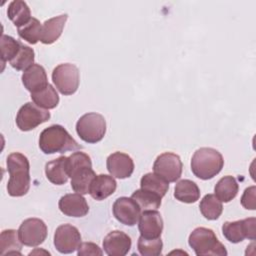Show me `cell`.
I'll return each mask as SVG.
<instances>
[{
    "label": "cell",
    "mask_w": 256,
    "mask_h": 256,
    "mask_svg": "<svg viewBox=\"0 0 256 256\" xmlns=\"http://www.w3.org/2000/svg\"><path fill=\"white\" fill-rule=\"evenodd\" d=\"M31 99L37 106L46 110L55 108L59 103L58 93L51 84L40 91L31 93Z\"/></svg>",
    "instance_id": "26"
},
{
    "label": "cell",
    "mask_w": 256,
    "mask_h": 256,
    "mask_svg": "<svg viewBox=\"0 0 256 256\" xmlns=\"http://www.w3.org/2000/svg\"><path fill=\"white\" fill-rule=\"evenodd\" d=\"M239 186L236 179L233 176L227 175L222 177L215 185V196L224 203L230 202L234 199L238 193Z\"/></svg>",
    "instance_id": "24"
},
{
    "label": "cell",
    "mask_w": 256,
    "mask_h": 256,
    "mask_svg": "<svg viewBox=\"0 0 256 256\" xmlns=\"http://www.w3.org/2000/svg\"><path fill=\"white\" fill-rule=\"evenodd\" d=\"M39 148L45 154H54L77 151L82 149V146L72 138L63 126L54 124L40 133Z\"/></svg>",
    "instance_id": "3"
},
{
    "label": "cell",
    "mask_w": 256,
    "mask_h": 256,
    "mask_svg": "<svg viewBox=\"0 0 256 256\" xmlns=\"http://www.w3.org/2000/svg\"><path fill=\"white\" fill-rule=\"evenodd\" d=\"M18 234L23 245L35 247L45 241L47 237V226L41 219L28 218L21 223Z\"/></svg>",
    "instance_id": "11"
},
{
    "label": "cell",
    "mask_w": 256,
    "mask_h": 256,
    "mask_svg": "<svg viewBox=\"0 0 256 256\" xmlns=\"http://www.w3.org/2000/svg\"><path fill=\"white\" fill-rule=\"evenodd\" d=\"M223 166L224 159L221 153L210 147L199 148L191 158V170L202 180L212 179L220 173Z\"/></svg>",
    "instance_id": "4"
},
{
    "label": "cell",
    "mask_w": 256,
    "mask_h": 256,
    "mask_svg": "<svg viewBox=\"0 0 256 256\" xmlns=\"http://www.w3.org/2000/svg\"><path fill=\"white\" fill-rule=\"evenodd\" d=\"M255 192H256L255 186H250L244 190L243 195L241 197V204L245 209H249V210L256 209Z\"/></svg>",
    "instance_id": "34"
},
{
    "label": "cell",
    "mask_w": 256,
    "mask_h": 256,
    "mask_svg": "<svg viewBox=\"0 0 256 256\" xmlns=\"http://www.w3.org/2000/svg\"><path fill=\"white\" fill-rule=\"evenodd\" d=\"M137 248L141 255L143 256H158L162 253L163 242L161 238L147 239L142 236L138 238Z\"/></svg>",
    "instance_id": "33"
},
{
    "label": "cell",
    "mask_w": 256,
    "mask_h": 256,
    "mask_svg": "<svg viewBox=\"0 0 256 256\" xmlns=\"http://www.w3.org/2000/svg\"><path fill=\"white\" fill-rule=\"evenodd\" d=\"M60 211L69 217H83L89 212L86 199L79 193H70L62 196L58 202Z\"/></svg>",
    "instance_id": "17"
},
{
    "label": "cell",
    "mask_w": 256,
    "mask_h": 256,
    "mask_svg": "<svg viewBox=\"0 0 256 256\" xmlns=\"http://www.w3.org/2000/svg\"><path fill=\"white\" fill-rule=\"evenodd\" d=\"M81 243L79 230L71 224H63L57 227L54 233V246L58 252L69 254L74 252Z\"/></svg>",
    "instance_id": "12"
},
{
    "label": "cell",
    "mask_w": 256,
    "mask_h": 256,
    "mask_svg": "<svg viewBox=\"0 0 256 256\" xmlns=\"http://www.w3.org/2000/svg\"><path fill=\"white\" fill-rule=\"evenodd\" d=\"M188 243L197 256L227 255L225 246L218 240L214 231L209 228H195L189 235Z\"/></svg>",
    "instance_id": "5"
},
{
    "label": "cell",
    "mask_w": 256,
    "mask_h": 256,
    "mask_svg": "<svg viewBox=\"0 0 256 256\" xmlns=\"http://www.w3.org/2000/svg\"><path fill=\"white\" fill-rule=\"evenodd\" d=\"M9 180L7 192L12 197L24 196L30 188V164L25 155L13 152L6 160Z\"/></svg>",
    "instance_id": "1"
},
{
    "label": "cell",
    "mask_w": 256,
    "mask_h": 256,
    "mask_svg": "<svg viewBox=\"0 0 256 256\" xmlns=\"http://www.w3.org/2000/svg\"><path fill=\"white\" fill-rule=\"evenodd\" d=\"M106 167L111 176L118 179L129 178L134 171L132 158L123 152H114L106 160Z\"/></svg>",
    "instance_id": "15"
},
{
    "label": "cell",
    "mask_w": 256,
    "mask_h": 256,
    "mask_svg": "<svg viewBox=\"0 0 256 256\" xmlns=\"http://www.w3.org/2000/svg\"><path fill=\"white\" fill-rule=\"evenodd\" d=\"M114 217L122 224L134 226L138 223L141 209L131 197H119L115 200L112 207Z\"/></svg>",
    "instance_id": "13"
},
{
    "label": "cell",
    "mask_w": 256,
    "mask_h": 256,
    "mask_svg": "<svg viewBox=\"0 0 256 256\" xmlns=\"http://www.w3.org/2000/svg\"><path fill=\"white\" fill-rule=\"evenodd\" d=\"M52 81L61 94L72 95L79 87V70L71 63L59 64L52 72Z\"/></svg>",
    "instance_id": "7"
},
{
    "label": "cell",
    "mask_w": 256,
    "mask_h": 256,
    "mask_svg": "<svg viewBox=\"0 0 256 256\" xmlns=\"http://www.w3.org/2000/svg\"><path fill=\"white\" fill-rule=\"evenodd\" d=\"M131 245V238L119 230L109 232L103 240L104 252L109 256H124L130 251Z\"/></svg>",
    "instance_id": "16"
},
{
    "label": "cell",
    "mask_w": 256,
    "mask_h": 256,
    "mask_svg": "<svg viewBox=\"0 0 256 256\" xmlns=\"http://www.w3.org/2000/svg\"><path fill=\"white\" fill-rule=\"evenodd\" d=\"M50 119V112L34 102L25 103L17 112L16 125L21 131H30Z\"/></svg>",
    "instance_id": "8"
},
{
    "label": "cell",
    "mask_w": 256,
    "mask_h": 256,
    "mask_svg": "<svg viewBox=\"0 0 256 256\" xmlns=\"http://www.w3.org/2000/svg\"><path fill=\"white\" fill-rule=\"evenodd\" d=\"M0 46H1V61H2V64H4L7 61L10 62L18 54L22 44L18 40H15L13 37L9 35H2Z\"/></svg>",
    "instance_id": "32"
},
{
    "label": "cell",
    "mask_w": 256,
    "mask_h": 256,
    "mask_svg": "<svg viewBox=\"0 0 256 256\" xmlns=\"http://www.w3.org/2000/svg\"><path fill=\"white\" fill-rule=\"evenodd\" d=\"M67 171L71 178L72 189L81 195L88 194L96 174L92 169L91 158L84 152L77 151L67 158Z\"/></svg>",
    "instance_id": "2"
},
{
    "label": "cell",
    "mask_w": 256,
    "mask_h": 256,
    "mask_svg": "<svg viewBox=\"0 0 256 256\" xmlns=\"http://www.w3.org/2000/svg\"><path fill=\"white\" fill-rule=\"evenodd\" d=\"M21 79L24 87L30 93L40 91L49 84L44 67L35 63L23 72Z\"/></svg>",
    "instance_id": "18"
},
{
    "label": "cell",
    "mask_w": 256,
    "mask_h": 256,
    "mask_svg": "<svg viewBox=\"0 0 256 256\" xmlns=\"http://www.w3.org/2000/svg\"><path fill=\"white\" fill-rule=\"evenodd\" d=\"M131 198L136 201V203L139 205L141 210H157L161 205V199L162 197L158 194L144 190V189H138L134 191V193L131 195Z\"/></svg>",
    "instance_id": "28"
},
{
    "label": "cell",
    "mask_w": 256,
    "mask_h": 256,
    "mask_svg": "<svg viewBox=\"0 0 256 256\" xmlns=\"http://www.w3.org/2000/svg\"><path fill=\"white\" fill-rule=\"evenodd\" d=\"M182 161L179 155L172 152L160 154L154 161L153 171L165 181L175 182L182 174Z\"/></svg>",
    "instance_id": "9"
},
{
    "label": "cell",
    "mask_w": 256,
    "mask_h": 256,
    "mask_svg": "<svg viewBox=\"0 0 256 256\" xmlns=\"http://www.w3.org/2000/svg\"><path fill=\"white\" fill-rule=\"evenodd\" d=\"M68 15L61 14L59 16L50 18L42 24V32L40 41L43 44H52L54 43L62 34L64 25L67 21Z\"/></svg>",
    "instance_id": "20"
},
{
    "label": "cell",
    "mask_w": 256,
    "mask_h": 256,
    "mask_svg": "<svg viewBox=\"0 0 256 256\" xmlns=\"http://www.w3.org/2000/svg\"><path fill=\"white\" fill-rule=\"evenodd\" d=\"M77 254L79 256H87V255H102L103 251L101 248L92 242H83L80 243L79 247L77 248Z\"/></svg>",
    "instance_id": "35"
},
{
    "label": "cell",
    "mask_w": 256,
    "mask_h": 256,
    "mask_svg": "<svg viewBox=\"0 0 256 256\" xmlns=\"http://www.w3.org/2000/svg\"><path fill=\"white\" fill-rule=\"evenodd\" d=\"M7 16L17 28L25 25L32 18L28 5L22 0H14L9 3Z\"/></svg>",
    "instance_id": "25"
},
{
    "label": "cell",
    "mask_w": 256,
    "mask_h": 256,
    "mask_svg": "<svg viewBox=\"0 0 256 256\" xmlns=\"http://www.w3.org/2000/svg\"><path fill=\"white\" fill-rule=\"evenodd\" d=\"M140 235L147 239L159 238L163 231V219L157 210H144L138 224Z\"/></svg>",
    "instance_id": "14"
},
{
    "label": "cell",
    "mask_w": 256,
    "mask_h": 256,
    "mask_svg": "<svg viewBox=\"0 0 256 256\" xmlns=\"http://www.w3.org/2000/svg\"><path fill=\"white\" fill-rule=\"evenodd\" d=\"M22 242L18 231L14 229L3 230L0 235V254L1 255H21Z\"/></svg>",
    "instance_id": "23"
},
{
    "label": "cell",
    "mask_w": 256,
    "mask_h": 256,
    "mask_svg": "<svg viewBox=\"0 0 256 256\" xmlns=\"http://www.w3.org/2000/svg\"><path fill=\"white\" fill-rule=\"evenodd\" d=\"M76 132L84 142L97 143L103 139L106 133L105 118L96 112L86 113L78 119Z\"/></svg>",
    "instance_id": "6"
},
{
    "label": "cell",
    "mask_w": 256,
    "mask_h": 256,
    "mask_svg": "<svg viewBox=\"0 0 256 256\" xmlns=\"http://www.w3.org/2000/svg\"><path fill=\"white\" fill-rule=\"evenodd\" d=\"M201 214L208 220H216L220 217L223 211L221 201L215 196V194L205 195L199 204Z\"/></svg>",
    "instance_id": "27"
},
{
    "label": "cell",
    "mask_w": 256,
    "mask_h": 256,
    "mask_svg": "<svg viewBox=\"0 0 256 256\" xmlns=\"http://www.w3.org/2000/svg\"><path fill=\"white\" fill-rule=\"evenodd\" d=\"M67 158L60 156L45 165V174L47 179L55 185H63L67 182L69 175L67 171Z\"/></svg>",
    "instance_id": "21"
},
{
    "label": "cell",
    "mask_w": 256,
    "mask_h": 256,
    "mask_svg": "<svg viewBox=\"0 0 256 256\" xmlns=\"http://www.w3.org/2000/svg\"><path fill=\"white\" fill-rule=\"evenodd\" d=\"M141 189L148 190L164 197L169 189V184L155 173H146L140 180Z\"/></svg>",
    "instance_id": "29"
},
{
    "label": "cell",
    "mask_w": 256,
    "mask_h": 256,
    "mask_svg": "<svg viewBox=\"0 0 256 256\" xmlns=\"http://www.w3.org/2000/svg\"><path fill=\"white\" fill-rule=\"evenodd\" d=\"M18 35L25 41L30 44H36L40 41L41 32H42V24L40 21L34 17L30 19L28 23L17 28Z\"/></svg>",
    "instance_id": "30"
},
{
    "label": "cell",
    "mask_w": 256,
    "mask_h": 256,
    "mask_svg": "<svg viewBox=\"0 0 256 256\" xmlns=\"http://www.w3.org/2000/svg\"><path fill=\"white\" fill-rule=\"evenodd\" d=\"M174 197L183 203H194L200 198V189L194 181L182 179L175 185Z\"/></svg>",
    "instance_id": "22"
},
{
    "label": "cell",
    "mask_w": 256,
    "mask_h": 256,
    "mask_svg": "<svg viewBox=\"0 0 256 256\" xmlns=\"http://www.w3.org/2000/svg\"><path fill=\"white\" fill-rule=\"evenodd\" d=\"M255 224L256 219L254 217L246 218L237 221H227L222 225L223 236L231 243H239L244 239L255 240Z\"/></svg>",
    "instance_id": "10"
},
{
    "label": "cell",
    "mask_w": 256,
    "mask_h": 256,
    "mask_svg": "<svg viewBox=\"0 0 256 256\" xmlns=\"http://www.w3.org/2000/svg\"><path fill=\"white\" fill-rule=\"evenodd\" d=\"M117 187V183L113 176L106 174L96 175L93 179L89 194L95 200L101 201L112 195Z\"/></svg>",
    "instance_id": "19"
},
{
    "label": "cell",
    "mask_w": 256,
    "mask_h": 256,
    "mask_svg": "<svg viewBox=\"0 0 256 256\" xmlns=\"http://www.w3.org/2000/svg\"><path fill=\"white\" fill-rule=\"evenodd\" d=\"M34 59H35V53L32 48L26 45H22L18 54L10 61V65L18 70H26L28 67L34 64Z\"/></svg>",
    "instance_id": "31"
}]
</instances>
